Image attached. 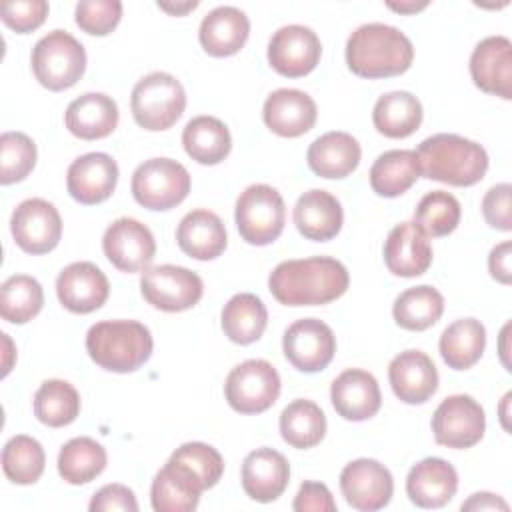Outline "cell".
Segmentation results:
<instances>
[{
	"instance_id": "obj_1",
	"label": "cell",
	"mask_w": 512,
	"mask_h": 512,
	"mask_svg": "<svg viewBox=\"0 0 512 512\" xmlns=\"http://www.w3.org/2000/svg\"><path fill=\"white\" fill-rule=\"evenodd\" d=\"M350 284L346 266L330 256L280 262L268 276L270 294L284 306H322L340 298Z\"/></svg>"
},
{
	"instance_id": "obj_23",
	"label": "cell",
	"mask_w": 512,
	"mask_h": 512,
	"mask_svg": "<svg viewBox=\"0 0 512 512\" xmlns=\"http://www.w3.org/2000/svg\"><path fill=\"white\" fill-rule=\"evenodd\" d=\"M384 262L394 276L414 278L432 264V246L426 232L412 220L396 224L384 242Z\"/></svg>"
},
{
	"instance_id": "obj_2",
	"label": "cell",
	"mask_w": 512,
	"mask_h": 512,
	"mask_svg": "<svg viewBox=\"0 0 512 512\" xmlns=\"http://www.w3.org/2000/svg\"><path fill=\"white\" fill-rule=\"evenodd\" d=\"M414 60L410 38L382 22L358 26L346 42V64L360 78H390L404 74Z\"/></svg>"
},
{
	"instance_id": "obj_45",
	"label": "cell",
	"mask_w": 512,
	"mask_h": 512,
	"mask_svg": "<svg viewBox=\"0 0 512 512\" xmlns=\"http://www.w3.org/2000/svg\"><path fill=\"white\" fill-rule=\"evenodd\" d=\"M170 460L182 464L186 470L192 472V476L200 482L202 490H208L218 484V480L224 474V458L220 452L204 442H186L180 448H176L170 456Z\"/></svg>"
},
{
	"instance_id": "obj_27",
	"label": "cell",
	"mask_w": 512,
	"mask_h": 512,
	"mask_svg": "<svg viewBox=\"0 0 512 512\" xmlns=\"http://www.w3.org/2000/svg\"><path fill=\"white\" fill-rule=\"evenodd\" d=\"M298 232L314 242L332 240L344 222V212L340 200L326 190H308L304 192L292 212Z\"/></svg>"
},
{
	"instance_id": "obj_33",
	"label": "cell",
	"mask_w": 512,
	"mask_h": 512,
	"mask_svg": "<svg viewBox=\"0 0 512 512\" xmlns=\"http://www.w3.org/2000/svg\"><path fill=\"white\" fill-rule=\"evenodd\" d=\"M440 356L452 370L472 368L486 348V328L476 318H460L440 334Z\"/></svg>"
},
{
	"instance_id": "obj_13",
	"label": "cell",
	"mask_w": 512,
	"mask_h": 512,
	"mask_svg": "<svg viewBox=\"0 0 512 512\" xmlns=\"http://www.w3.org/2000/svg\"><path fill=\"white\" fill-rule=\"evenodd\" d=\"M10 230L24 252L46 254L60 242L62 218L52 202L44 198H28L14 208Z\"/></svg>"
},
{
	"instance_id": "obj_57",
	"label": "cell",
	"mask_w": 512,
	"mask_h": 512,
	"mask_svg": "<svg viewBox=\"0 0 512 512\" xmlns=\"http://www.w3.org/2000/svg\"><path fill=\"white\" fill-rule=\"evenodd\" d=\"M508 400H510V394H506L504 398H502V426L506 428V430H510V426H508V422H506V404H508Z\"/></svg>"
},
{
	"instance_id": "obj_56",
	"label": "cell",
	"mask_w": 512,
	"mask_h": 512,
	"mask_svg": "<svg viewBox=\"0 0 512 512\" xmlns=\"http://www.w3.org/2000/svg\"><path fill=\"white\" fill-rule=\"evenodd\" d=\"M2 342H4V366H2V376H8V372L12 370V340L8 338V334H2Z\"/></svg>"
},
{
	"instance_id": "obj_19",
	"label": "cell",
	"mask_w": 512,
	"mask_h": 512,
	"mask_svg": "<svg viewBox=\"0 0 512 512\" xmlns=\"http://www.w3.org/2000/svg\"><path fill=\"white\" fill-rule=\"evenodd\" d=\"M474 84L504 100L512 98V42L506 36H488L476 44L470 56Z\"/></svg>"
},
{
	"instance_id": "obj_32",
	"label": "cell",
	"mask_w": 512,
	"mask_h": 512,
	"mask_svg": "<svg viewBox=\"0 0 512 512\" xmlns=\"http://www.w3.org/2000/svg\"><path fill=\"white\" fill-rule=\"evenodd\" d=\"M422 104L406 90H394L382 94L372 110L374 128L386 138H406L414 134L422 124Z\"/></svg>"
},
{
	"instance_id": "obj_46",
	"label": "cell",
	"mask_w": 512,
	"mask_h": 512,
	"mask_svg": "<svg viewBox=\"0 0 512 512\" xmlns=\"http://www.w3.org/2000/svg\"><path fill=\"white\" fill-rule=\"evenodd\" d=\"M74 18L80 30L92 36L110 34L122 18V2L118 0H82L76 4Z\"/></svg>"
},
{
	"instance_id": "obj_40",
	"label": "cell",
	"mask_w": 512,
	"mask_h": 512,
	"mask_svg": "<svg viewBox=\"0 0 512 512\" xmlns=\"http://www.w3.org/2000/svg\"><path fill=\"white\" fill-rule=\"evenodd\" d=\"M80 414V394L66 380H44L34 394V416L50 426L62 428L72 424Z\"/></svg>"
},
{
	"instance_id": "obj_34",
	"label": "cell",
	"mask_w": 512,
	"mask_h": 512,
	"mask_svg": "<svg viewBox=\"0 0 512 512\" xmlns=\"http://www.w3.org/2000/svg\"><path fill=\"white\" fill-rule=\"evenodd\" d=\"M186 154L204 166L220 164L232 150V136L228 126L214 116L192 118L182 132Z\"/></svg>"
},
{
	"instance_id": "obj_53",
	"label": "cell",
	"mask_w": 512,
	"mask_h": 512,
	"mask_svg": "<svg viewBox=\"0 0 512 512\" xmlns=\"http://www.w3.org/2000/svg\"><path fill=\"white\" fill-rule=\"evenodd\" d=\"M198 6V2H176V4H168V2H158V8L172 14V16H182L190 10H194Z\"/></svg>"
},
{
	"instance_id": "obj_7",
	"label": "cell",
	"mask_w": 512,
	"mask_h": 512,
	"mask_svg": "<svg viewBox=\"0 0 512 512\" xmlns=\"http://www.w3.org/2000/svg\"><path fill=\"white\" fill-rule=\"evenodd\" d=\"M234 220L242 240L252 246H266L282 234L286 206L276 188L252 184L238 196Z\"/></svg>"
},
{
	"instance_id": "obj_48",
	"label": "cell",
	"mask_w": 512,
	"mask_h": 512,
	"mask_svg": "<svg viewBox=\"0 0 512 512\" xmlns=\"http://www.w3.org/2000/svg\"><path fill=\"white\" fill-rule=\"evenodd\" d=\"M512 186L508 182L492 186L482 198V214L488 226L510 232L512 230V212H510Z\"/></svg>"
},
{
	"instance_id": "obj_38",
	"label": "cell",
	"mask_w": 512,
	"mask_h": 512,
	"mask_svg": "<svg viewBox=\"0 0 512 512\" xmlns=\"http://www.w3.org/2000/svg\"><path fill=\"white\" fill-rule=\"evenodd\" d=\"M280 434L284 442L292 448H314L316 444L322 442L326 434V416L316 402L298 398L282 410Z\"/></svg>"
},
{
	"instance_id": "obj_12",
	"label": "cell",
	"mask_w": 512,
	"mask_h": 512,
	"mask_svg": "<svg viewBox=\"0 0 512 512\" xmlns=\"http://www.w3.org/2000/svg\"><path fill=\"white\" fill-rule=\"evenodd\" d=\"M282 350L296 370L314 374L332 362L336 336L326 322L318 318H302L286 328L282 336Z\"/></svg>"
},
{
	"instance_id": "obj_6",
	"label": "cell",
	"mask_w": 512,
	"mask_h": 512,
	"mask_svg": "<svg viewBox=\"0 0 512 512\" xmlns=\"http://www.w3.org/2000/svg\"><path fill=\"white\" fill-rule=\"evenodd\" d=\"M30 62L36 80L44 88L60 92L84 76L86 50L66 30H52L34 44Z\"/></svg>"
},
{
	"instance_id": "obj_8",
	"label": "cell",
	"mask_w": 512,
	"mask_h": 512,
	"mask_svg": "<svg viewBox=\"0 0 512 512\" xmlns=\"http://www.w3.org/2000/svg\"><path fill=\"white\" fill-rule=\"evenodd\" d=\"M188 170L172 158H150L132 174V196L148 210H170L190 192Z\"/></svg>"
},
{
	"instance_id": "obj_3",
	"label": "cell",
	"mask_w": 512,
	"mask_h": 512,
	"mask_svg": "<svg viewBox=\"0 0 512 512\" xmlns=\"http://www.w3.org/2000/svg\"><path fill=\"white\" fill-rule=\"evenodd\" d=\"M420 176L450 186H474L488 170L486 150L458 134H434L414 150Z\"/></svg>"
},
{
	"instance_id": "obj_50",
	"label": "cell",
	"mask_w": 512,
	"mask_h": 512,
	"mask_svg": "<svg viewBox=\"0 0 512 512\" xmlns=\"http://www.w3.org/2000/svg\"><path fill=\"white\" fill-rule=\"evenodd\" d=\"M292 508L296 512H336V502L326 484L308 480L298 488Z\"/></svg>"
},
{
	"instance_id": "obj_17",
	"label": "cell",
	"mask_w": 512,
	"mask_h": 512,
	"mask_svg": "<svg viewBox=\"0 0 512 512\" xmlns=\"http://www.w3.org/2000/svg\"><path fill=\"white\" fill-rule=\"evenodd\" d=\"M118 182V164L106 152L78 156L66 172L68 194L86 206L108 200Z\"/></svg>"
},
{
	"instance_id": "obj_20",
	"label": "cell",
	"mask_w": 512,
	"mask_h": 512,
	"mask_svg": "<svg viewBox=\"0 0 512 512\" xmlns=\"http://www.w3.org/2000/svg\"><path fill=\"white\" fill-rule=\"evenodd\" d=\"M388 380L396 398L406 404H424L438 390V370L422 350H404L394 356Z\"/></svg>"
},
{
	"instance_id": "obj_29",
	"label": "cell",
	"mask_w": 512,
	"mask_h": 512,
	"mask_svg": "<svg viewBox=\"0 0 512 512\" xmlns=\"http://www.w3.org/2000/svg\"><path fill=\"white\" fill-rule=\"evenodd\" d=\"M360 156L362 148L358 140L352 134L340 130L318 136L306 152L310 170L320 178L330 180H342L350 176L358 168Z\"/></svg>"
},
{
	"instance_id": "obj_26",
	"label": "cell",
	"mask_w": 512,
	"mask_h": 512,
	"mask_svg": "<svg viewBox=\"0 0 512 512\" xmlns=\"http://www.w3.org/2000/svg\"><path fill=\"white\" fill-rule=\"evenodd\" d=\"M250 34L248 16L236 6H218L210 10L198 30V40L206 54L226 58L242 50Z\"/></svg>"
},
{
	"instance_id": "obj_15",
	"label": "cell",
	"mask_w": 512,
	"mask_h": 512,
	"mask_svg": "<svg viewBox=\"0 0 512 512\" xmlns=\"http://www.w3.org/2000/svg\"><path fill=\"white\" fill-rule=\"evenodd\" d=\"M340 490L348 506L360 512L384 508L394 494L390 470L372 458L348 462L340 472Z\"/></svg>"
},
{
	"instance_id": "obj_43",
	"label": "cell",
	"mask_w": 512,
	"mask_h": 512,
	"mask_svg": "<svg viewBox=\"0 0 512 512\" xmlns=\"http://www.w3.org/2000/svg\"><path fill=\"white\" fill-rule=\"evenodd\" d=\"M462 216L456 196L444 190H432L422 196L414 210V222L426 232V236L440 238L456 230Z\"/></svg>"
},
{
	"instance_id": "obj_11",
	"label": "cell",
	"mask_w": 512,
	"mask_h": 512,
	"mask_svg": "<svg viewBox=\"0 0 512 512\" xmlns=\"http://www.w3.org/2000/svg\"><path fill=\"white\" fill-rule=\"evenodd\" d=\"M484 430V408L468 394H452L434 410L432 432L440 446L454 450L472 448L482 440Z\"/></svg>"
},
{
	"instance_id": "obj_16",
	"label": "cell",
	"mask_w": 512,
	"mask_h": 512,
	"mask_svg": "<svg viewBox=\"0 0 512 512\" xmlns=\"http://www.w3.org/2000/svg\"><path fill=\"white\" fill-rule=\"evenodd\" d=\"M102 250L114 268L134 274L146 270L154 260L156 240L146 224L134 218H118L106 228Z\"/></svg>"
},
{
	"instance_id": "obj_55",
	"label": "cell",
	"mask_w": 512,
	"mask_h": 512,
	"mask_svg": "<svg viewBox=\"0 0 512 512\" xmlns=\"http://www.w3.org/2000/svg\"><path fill=\"white\" fill-rule=\"evenodd\" d=\"M508 330H510V322L502 328V332H500V358H502V364H504V368L510 372L512 368H510V360H508V344H506V340H508Z\"/></svg>"
},
{
	"instance_id": "obj_39",
	"label": "cell",
	"mask_w": 512,
	"mask_h": 512,
	"mask_svg": "<svg viewBox=\"0 0 512 512\" xmlns=\"http://www.w3.org/2000/svg\"><path fill=\"white\" fill-rule=\"evenodd\" d=\"M108 456L100 442L88 436L68 440L58 454V474L68 484L80 486L92 482L106 468Z\"/></svg>"
},
{
	"instance_id": "obj_14",
	"label": "cell",
	"mask_w": 512,
	"mask_h": 512,
	"mask_svg": "<svg viewBox=\"0 0 512 512\" xmlns=\"http://www.w3.org/2000/svg\"><path fill=\"white\" fill-rule=\"evenodd\" d=\"M322 56L318 34L302 24H288L278 28L268 42L270 66L286 76L300 78L310 74Z\"/></svg>"
},
{
	"instance_id": "obj_18",
	"label": "cell",
	"mask_w": 512,
	"mask_h": 512,
	"mask_svg": "<svg viewBox=\"0 0 512 512\" xmlns=\"http://www.w3.org/2000/svg\"><path fill=\"white\" fill-rule=\"evenodd\" d=\"M60 304L74 314L98 310L110 294L106 274L92 262H72L56 278Z\"/></svg>"
},
{
	"instance_id": "obj_31",
	"label": "cell",
	"mask_w": 512,
	"mask_h": 512,
	"mask_svg": "<svg viewBox=\"0 0 512 512\" xmlns=\"http://www.w3.org/2000/svg\"><path fill=\"white\" fill-rule=\"evenodd\" d=\"M200 482L182 464L168 460L152 480L150 502L156 512H192L202 494Z\"/></svg>"
},
{
	"instance_id": "obj_49",
	"label": "cell",
	"mask_w": 512,
	"mask_h": 512,
	"mask_svg": "<svg viewBox=\"0 0 512 512\" xmlns=\"http://www.w3.org/2000/svg\"><path fill=\"white\" fill-rule=\"evenodd\" d=\"M88 508H90V512H114V510L136 512L138 502H136L134 492L128 486L106 484L92 496Z\"/></svg>"
},
{
	"instance_id": "obj_5",
	"label": "cell",
	"mask_w": 512,
	"mask_h": 512,
	"mask_svg": "<svg viewBox=\"0 0 512 512\" xmlns=\"http://www.w3.org/2000/svg\"><path fill=\"white\" fill-rule=\"evenodd\" d=\"M130 108L140 128L150 132L168 130L186 108L184 86L168 72H150L134 84Z\"/></svg>"
},
{
	"instance_id": "obj_42",
	"label": "cell",
	"mask_w": 512,
	"mask_h": 512,
	"mask_svg": "<svg viewBox=\"0 0 512 512\" xmlns=\"http://www.w3.org/2000/svg\"><path fill=\"white\" fill-rule=\"evenodd\" d=\"M46 466L42 444L26 434L12 436L2 448V470L14 484L28 486L40 480Z\"/></svg>"
},
{
	"instance_id": "obj_41",
	"label": "cell",
	"mask_w": 512,
	"mask_h": 512,
	"mask_svg": "<svg viewBox=\"0 0 512 512\" xmlns=\"http://www.w3.org/2000/svg\"><path fill=\"white\" fill-rule=\"evenodd\" d=\"M44 290L28 274H14L0 286V316L10 324H26L40 314Z\"/></svg>"
},
{
	"instance_id": "obj_22",
	"label": "cell",
	"mask_w": 512,
	"mask_h": 512,
	"mask_svg": "<svg viewBox=\"0 0 512 512\" xmlns=\"http://www.w3.org/2000/svg\"><path fill=\"white\" fill-rule=\"evenodd\" d=\"M316 102L302 90L278 88L274 90L262 108L264 124L282 138H298L316 124Z\"/></svg>"
},
{
	"instance_id": "obj_35",
	"label": "cell",
	"mask_w": 512,
	"mask_h": 512,
	"mask_svg": "<svg viewBox=\"0 0 512 512\" xmlns=\"http://www.w3.org/2000/svg\"><path fill=\"white\" fill-rule=\"evenodd\" d=\"M220 324L228 340L246 346L260 340L264 334L268 324V310L256 294L240 292L224 304Z\"/></svg>"
},
{
	"instance_id": "obj_44",
	"label": "cell",
	"mask_w": 512,
	"mask_h": 512,
	"mask_svg": "<svg viewBox=\"0 0 512 512\" xmlns=\"http://www.w3.org/2000/svg\"><path fill=\"white\" fill-rule=\"evenodd\" d=\"M36 144L24 132H4L0 136V182L24 180L36 166Z\"/></svg>"
},
{
	"instance_id": "obj_36",
	"label": "cell",
	"mask_w": 512,
	"mask_h": 512,
	"mask_svg": "<svg viewBox=\"0 0 512 512\" xmlns=\"http://www.w3.org/2000/svg\"><path fill=\"white\" fill-rule=\"evenodd\" d=\"M420 178L414 150H388L370 168V186L378 196L396 198Z\"/></svg>"
},
{
	"instance_id": "obj_52",
	"label": "cell",
	"mask_w": 512,
	"mask_h": 512,
	"mask_svg": "<svg viewBox=\"0 0 512 512\" xmlns=\"http://www.w3.org/2000/svg\"><path fill=\"white\" fill-rule=\"evenodd\" d=\"M462 510H476V512L478 510H502V512H506L508 502L490 492H476L466 502H462Z\"/></svg>"
},
{
	"instance_id": "obj_24",
	"label": "cell",
	"mask_w": 512,
	"mask_h": 512,
	"mask_svg": "<svg viewBox=\"0 0 512 512\" xmlns=\"http://www.w3.org/2000/svg\"><path fill=\"white\" fill-rule=\"evenodd\" d=\"M240 480L246 496L266 504L284 494L290 480V464L278 450L258 448L244 458Z\"/></svg>"
},
{
	"instance_id": "obj_37",
	"label": "cell",
	"mask_w": 512,
	"mask_h": 512,
	"mask_svg": "<svg viewBox=\"0 0 512 512\" xmlns=\"http://www.w3.org/2000/svg\"><path fill=\"white\" fill-rule=\"evenodd\" d=\"M444 312V296L428 286L420 284L400 292L392 306V316L396 324L404 330L422 332L434 326Z\"/></svg>"
},
{
	"instance_id": "obj_10",
	"label": "cell",
	"mask_w": 512,
	"mask_h": 512,
	"mask_svg": "<svg viewBox=\"0 0 512 512\" xmlns=\"http://www.w3.org/2000/svg\"><path fill=\"white\" fill-rule=\"evenodd\" d=\"M140 292L144 300L162 312H184L194 308L202 294V278L174 264L148 266L140 276Z\"/></svg>"
},
{
	"instance_id": "obj_25",
	"label": "cell",
	"mask_w": 512,
	"mask_h": 512,
	"mask_svg": "<svg viewBox=\"0 0 512 512\" xmlns=\"http://www.w3.org/2000/svg\"><path fill=\"white\" fill-rule=\"evenodd\" d=\"M458 490L456 468L442 458H424L406 476V494L418 508H442Z\"/></svg>"
},
{
	"instance_id": "obj_47",
	"label": "cell",
	"mask_w": 512,
	"mask_h": 512,
	"mask_svg": "<svg viewBox=\"0 0 512 512\" xmlns=\"http://www.w3.org/2000/svg\"><path fill=\"white\" fill-rule=\"evenodd\" d=\"M48 2L46 0H16L4 2L0 6L2 22L18 34H28L44 24L48 16Z\"/></svg>"
},
{
	"instance_id": "obj_30",
	"label": "cell",
	"mask_w": 512,
	"mask_h": 512,
	"mask_svg": "<svg viewBox=\"0 0 512 512\" xmlns=\"http://www.w3.org/2000/svg\"><path fill=\"white\" fill-rule=\"evenodd\" d=\"M176 242L190 258L214 260L226 250L228 238L220 216L206 208H198L180 220L176 228Z\"/></svg>"
},
{
	"instance_id": "obj_28",
	"label": "cell",
	"mask_w": 512,
	"mask_h": 512,
	"mask_svg": "<svg viewBox=\"0 0 512 512\" xmlns=\"http://www.w3.org/2000/svg\"><path fill=\"white\" fill-rule=\"evenodd\" d=\"M118 104L102 92H86L74 98L64 114L68 132L80 140L106 138L118 126Z\"/></svg>"
},
{
	"instance_id": "obj_9",
	"label": "cell",
	"mask_w": 512,
	"mask_h": 512,
	"mask_svg": "<svg viewBox=\"0 0 512 512\" xmlns=\"http://www.w3.org/2000/svg\"><path fill=\"white\" fill-rule=\"evenodd\" d=\"M224 394L230 408L240 414L266 412L280 396V374L262 358L244 360L226 376Z\"/></svg>"
},
{
	"instance_id": "obj_51",
	"label": "cell",
	"mask_w": 512,
	"mask_h": 512,
	"mask_svg": "<svg viewBox=\"0 0 512 512\" xmlns=\"http://www.w3.org/2000/svg\"><path fill=\"white\" fill-rule=\"evenodd\" d=\"M510 250H512V242H500L498 246H494L490 250L488 256V270L490 276L494 280H498L500 284H510L512 282V268H510Z\"/></svg>"
},
{
	"instance_id": "obj_4",
	"label": "cell",
	"mask_w": 512,
	"mask_h": 512,
	"mask_svg": "<svg viewBox=\"0 0 512 512\" xmlns=\"http://www.w3.org/2000/svg\"><path fill=\"white\" fill-rule=\"evenodd\" d=\"M154 340L150 330L136 320H104L90 326L86 352L108 372H134L152 356Z\"/></svg>"
},
{
	"instance_id": "obj_21",
	"label": "cell",
	"mask_w": 512,
	"mask_h": 512,
	"mask_svg": "<svg viewBox=\"0 0 512 512\" xmlns=\"http://www.w3.org/2000/svg\"><path fill=\"white\" fill-rule=\"evenodd\" d=\"M330 400L338 416L352 422H362L380 410L382 394L378 380L360 368L340 372L330 386Z\"/></svg>"
},
{
	"instance_id": "obj_54",
	"label": "cell",
	"mask_w": 512,
	"mask_h": 512,
	"mask_svg": "<svg viewBox=\"0 0 512 512\" xmlns=\"http://www.w3.org/2000/svg\"><path fill=\"white\" fill-rule=\"evenodd\" d=\"M426 6H428V2H400V4L388 2V8L396 10L400 14H414V12H418V10L426 8Z\"/></svg>"
}]
</instances>
